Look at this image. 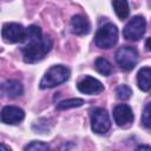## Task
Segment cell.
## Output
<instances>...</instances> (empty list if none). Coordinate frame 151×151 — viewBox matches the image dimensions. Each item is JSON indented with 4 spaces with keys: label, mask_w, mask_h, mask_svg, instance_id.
<instances>
[{
    "label": "cell",
    "mask_w": 151,
    "mask_h": 151,
    "mask_svg": "<svg viewBox=\"0 0 151 151\" xmlns=\"http://www.w3.org/2000/svg\"><path fill=\"white\" fill-rule=\"evenodd\" d=\"M53 40L50 35H44L39 41L32 44H25L21 48L24 61L27 64H34L42 60L46 54L52 50Z\"/></svg>",
    "instance_id": "obj_1"
},
{
    "label": "cell",
    "mask_w": 151,
    "mask_h": 151,
    "mask_svg": "<svg viewBox=\"0 0 151 151\" xmlns=\"http://www.w3.org/2000/svg\"><path fill=\"white\" fill-rule=\"evenodd\" d=\"M70 78V70L63 65H54L47 70L42 79L40 80V88H52L64 84Z\"/></svg>",
    "instance_id": "obj_2"
},
{
    "label": "cell",
    "mask_w": 151,
    "mask_h": 151,
    "mask_svg": "<svg viewBox=\"0 0 151 151\" xmlns=\"http://www.w3.org/2000/svg\"><path fill=\"white\" fill-rule=\"evenodd\" d=\"M118 40V28L116 25L109 22L101 26L94 37V42L100 48H111L117 44Z\"/></svg>",
    "instance_id": "obj_3"
},
{
    "label": "cell",
    "mask_w": 151,
    "mask_h": 151,
    "mask_svg": "<svg viewBox=\"0 0 151 151\" xmlns=\"http://www.w3.org/2000/svg\"><path fill=\"white\" fill-rule=\"evenodd\" d=\"M145 28H146V21L144 17L136 15L125 25L123 29V35L125 39L130 41H137L144 35Z\"/></svg>",
    "instance_id": "obj_4"
},
{
    "label": "cell",
    "mask_w": 151,
    "mask_h": 151,
    "mask_svg": "<svg viewBox=\"0 0 151 151\" xmlns=\"http://www.w3.org/2000/svg\"><path fill=\"white\" fill-rule=\"evenodd\" d=\"M111 127L109 113L103 107H97L91 112V129L97 134L106 133Z\"/></svg>",
    "instance_id": "obj_5"
},
{
    "label": "cell",
    "mask_w": 151,
    "mask_h": 151,
    "mask_svg": "<svg viewBox=\"0 0 151 151\" xmlns=\"http://www.w3.org/2000/svg\"><path fill=\"white\" fill-rule=\"evenodd\" d=\"M138 52L131 46H123L116 52L117 64L125 71H131L138 63Z\"/></svg>",
    "instance_id": "obj_6"
},
{
    "label": "cell",
    "mask_w": 151,
    "mask_h": 151,
    "mask_svg": "<svg viewBox=\"0 0 151 151\" xmlns=\"http://www.w3.org/2000/svg\"><path fill=\"white\" fill-rule=\"evenodd\" d=\"M1 35L4 41L8 44L24 42L26 38V28L18 22H7L2 26Z\"/></svg>",
    "instance_id": "obj_7"
},
{
    "label": "cell",
    "mask_w": 151,
    "mask_h": 151,
    "mask_svg": "<svg viewBox=\"0 0 151 151\" xmlns=\"http://www.w3.org/2000/svg\"><path fill=\"white\" fill-rule=\"evenodd\" d=\"M113 119L114 123L120 127H126L133 122L132 109L127 104H118L113 109Z\"/></svg>",
    "instance_id": "obj_8"
},
{
    "label": "cell",
    "mask_w": 151,
    "mask_h": 151,
    "mask_svg": "<svg viewBox=\"0 0 151 151\" xmlns=\"http://www.w3.org/2000/svg\"><path fill=\"white\" fill-rule=\"evenodd\" d=\"M77 87L81 93L85 94H98L104 91V85L98 79L90 76H85L81 80H79Z\"/></svg>",
    "instance_id": "obj_9"
},
{
    "label": "cell",
    "mask_w": 151,
    "mask_h": 151,
    "mask_svg": "<svg viewBox=\"0 0 151 151\" xmlns=\"http://www.w3.org/2000/svg\"><path fill=\"white\" fill-rule=\"evenodd\" d=\"M24 118H25V112L22 109L18 106L8 105L2 107L1 110V122L4 124H8V125L19 124Z\"/></svg>",
    "instance_id": "obj_10"
},
{
    "label": "cell",
    "mask_w": 151,
    "mask_h": 151,
    "mask_svg": "<svg viewBox=\"0 0 151 151\" xmlns=\"http://www.w3.org/2000/svg\"><path fill=\"white\" fill-rule=\"evenodd\" d=\"M90 28H91L90 22L85 17L79 15V14L72 17V19H71V29L74 34H77V35L87 34L90 32Z\"/></svg>",
    "instance_id": "obj_11"
},
{
    "label": "cell",
    "mask_w": 151,
    "mask_h": 151,
    "mask_svg": "<svg viewBox=\"0 0 151 151\" xmlns=\"http://www.w3.org/2000/svg\"><path fill=\"white\" fill-rule=\"evenodd\" d=\"M1 91L7 98H17L22 94L24 87L18 80H7L2 84Z\"/></svg>",
    "instance_id": "obj_12"
},
{
    "label": "cell",
    "mask_w": 151,
    "mask_h": 151,
    "mask_svg": "<svg viewBox=\"0 0 151 151\" xmlns=\"http://www.w3.org/2000/svg\"><path fill=\"white\" fill-rule=\"evenodd\" d=\"M137 85L138 87L144 91H151V67H142L137 73Z\"/></svg>",
    "instance_id": "obj_13"
},
{
    "label": "cell",
    "mask_w": 151,
    "mask_h": 151,
    "mask_svg": "<svg viewBox=\"0 0 151 151\" xmlns=\"http://www.w3.org/2000/svg\"><path fill=\"white\" fill-rule=\"evenodd\" d=\"M112 6H113V9L119 19L123 20L129 17L130 8H129L127 0H112Z\"/></svg>",
    "instance_id": "obj_14"
},
{
    "label": "cell",
    "mask_w": 151,
    "mask_h": 151,
    "mask_svg": "<svg viewBox=\"0 0 151 151\" xmlns=\"http://www.w3.org/2000/svg\"><path fill=\"white\" fill-rule=\"evenodd\" d=\"M94 67H96V70H97L100 74H103V76H105V77L111 76L112 72H113V67H112L111 63H110L107 59L103 58V57H99V58L96 59V61H94Z\"/></svg>",
    "instance_id": "obj_15"
},
{
    "label": "cell",
    "mask_w": 151,
    "mask_h": 151,
    "mask_svg": "<svg viewBox=\"0 0 151 151\" xmlns=\"http://www.w3.org/2000/svg\"><path fill=\"white\" fill-rule=\"evenodd\" d=\"M42 38V32L41 28L37 25H31L29 27L26 28V38H25V44H32L35 41H39Z\"/></svg>",
    "instance_id": "obj_16"
},
{
    "label": "cell",
    "mask_w": 151,
    "mask_h": 151,
    "mask_svg": "<svg viewBox=\"0 0 151 151\" xmlns=\"http://www.w3.org/2000/svg\"><path fill=\"white\" fill-rule=\"evenodd\" d=\"M84 104V100L80 98H71V99H66L63 100L60 103L57 104V110H68V109H73V107H80Z\"/></svg>",
    "instance_id": "obj_17"
},
{
    "label": "cell",
    "mask_w": 151,
    "mask_h": 151,
    "mask_svg": "<svg viewBox=\"0 0 151 151\" xmlns=\"http://www.w3.org/2000/svg\"><path fill=\"white\" fill-rule=\"evenodd\" d=\"M116 96L120 100H127L132 96V90L127 85H120L116 90Z\"/></svg>",
    "instance_id": "obj_18"
},
{
    "label": "cell",
    "mask_w": 151,
    "mask_h": 151,
    "mask_svg": "<svg viewBox=\"0 0 151 151\" xmlns=\"http://www.w3.org/2000/svg\"><path fill=\"white\" fill-rule=\"evenodd\" d=\"M142 123L146 129L151 130V103H147L143 110Z\"/></svg>",
    "instance_id": "obj_19"
},
{
    "label": "cell",
    "mask_w": 151,
    "mask_h": 151,
    "mask_svg": "<svg viewBox=\"0 0 151 151\" xmlns=\"http://www.w3.org/2000/svg\"><path fill=\"white\" fill-rule=\"evenodd\" d=\"M24 150H39V151H44V150H50V146L46 144V143H44V142H37V140H33V142H31L29 144H27V145H25L24 146Z\"/></svg>",
    "instance_id": "obj_20"
},
{
    "label": "cell",
    "mask_w": 151,
    "mask_h": 151,
    "mask_svg": "<svg viewBox=\"0 0 151 151\" xmlns=\"http://www.w3.org/2000/svg\"><path fill=\"white\" fill-rule=\"evenodd\" d=\"M145 48L151 52V38H147L145 41Z\"/></svg>",
    "instance_id": "obj_21"
},
{
    "label": "cell",
    "mask_w": 151,
    "mask_h": 151,
    "mask_svg": "<svg viewBox=\"0 0 151 151\" xmlns=\"http://www.w3.org/2000/svg\"><path fill=\"white\" fill-rule=\"evenodd\" d=\"M136 149H137V150H150V151H151V146H149V145H139V146H137Z\"/></svg>",
    "instance_id": "obj_22"
},
{
    "label": "cell",
    "mask_w": 151,
    "mask_h": 151,
    "mask_svg": "<svg viewBox=\"0 0 151 151\" xmlns=\"http://www.w3.org/2000/svg\"><path fill=\"white\" fill-rule=\"evenodd\" d=\"M1 149H2V150H11L9 147H7V146H5L4 144H1Z\"/></svg>",
    "instance_id": "obj_23"
}]
</instances>
